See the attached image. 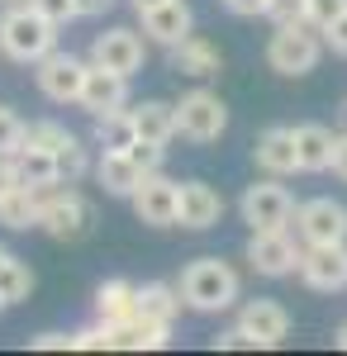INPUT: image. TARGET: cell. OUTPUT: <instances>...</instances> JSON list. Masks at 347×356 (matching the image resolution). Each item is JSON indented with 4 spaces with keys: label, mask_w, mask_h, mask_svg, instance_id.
Wrapping results in <instances>:
<instances>
[{
    "label": "cell",
    "mask_w": 347,
    "mask_h": 356,
    "mask_svg": "<svg viewBox=\"0 0 347 356\" xmlns=\"http://www.w3.org/2000/svg\"><path fill=\"white\" fill-rule=\"evenodd\" d=\"M176 290H181V304L195 309V314H224L242 295L238 271L229 261H219V257H195L186 271H181V285Z\"/></svg>",
    "instance_id": "6da1fadb"
},
{
    "label": "cell",
    "mask_w": 347,
    "mask_h": 356,
    "mask_svg": "<svg viewBox=\"0 0 347 356\" xmlns=\"http://www.w3.org/2000/svg\"><path fill=\"white\" fill-rule=\"evenodd\" d=\"M53 48H57V24L53 19H43L29 0L5 5V15H0V53L10 57V62L33 67L38 57H48Z\"/></svg>",
    "instance_id": "7a4b0ae2"
},
{
    "label": "cell",
    "mask_w": 347,
    "mask_h": 356,
    "mask_svg": "<svg viewBox=\"0 0 347 356\" xmlns=\"http://www.w3.org/2000/svg\"><path fill=\"white\" fill-rule=\"evenodd\" d=\"M323 57V33L309 19H300V24H276L267 43V67L276 76H309L314 67H319Z\"/></svg>",
    "instance_id": "3957f363"
},
{
    "label": "cell",
    "mask_w": 347,
    "mask_h": 356,
    "mask_svg": "<svg viewBox=\"0 0 347 356\" xmlns=\"http://www.w3.org/2000/svg\"><path fill=\"white\" fill-rule=\"evenodd\" d=\"M91 200L72 186H53V191H43V214H38V228L53 238V243H81L86 233H91Z\"/></svg>",
    "instance_id": "277c9868"
},
{
    "label": "cell",
    "mask_w": 347,
    "mask_h": 356,
    "mask_svg": "<svg viewBox=\"0 0 347 356\" xmlns=\"http://www.w3.org/2000/svg\"><path fill=\"white\" fill-rule=\"evenodd\" d=\"M224 129H229V105H224L214 90L195 86V90H186V95L176 100V134L186 138V143H195V147L219 143Z\"/></svg>",
    "instance_id": "5b68a950"
},
{
    "label": "cell",
    "mask_w": 347,
    "mask_h": 356,
    "mask_svg": "<svg viewBox=\"0 0 347 356\" xmlns=\"http://www.w3.org/2000/svg\"><path fill=\"white\" fill-rule=\"evenodd\" d=\"M300 252H304V243L291 238V228H252V238H247V266L257 275H267V280H286L300 266Z\"/></svg>",
    "instance_id": "8992f818"
},
{
    "label": "cell",
    "mask_w": 347,
    "mask_h": 356,
    "mask_svg": "<svg viewBox=\"0 0 347 356\" xmlns=\"http://www.w3.org/2000/svg\"><path fill=\"white\" fill-rule=\"evenodd\" d=\"M238 214L247 228H291L295 219V195L281 186V176H267V181H252L238 200Z\"/></svg>",
    "instance_id": "52a82bcc"
},
{
    "label": "cell",
    "mask_w": 347,
    "mask_h": 356,
    "mask_svg": "<svg viewBox=\"0 0 347 356\" xmlns=\"http://www.w3.org/2000/svg\"><path fill=\"white\" fill-rule=\"evenodd\" d=\"M295 238L304 247L347 243V204H338L333 195H314V200L295 204Z\"/></svg>",
    "instance_id": "ba28073f"
},
{
    "label": "cell",
    "mask_w": 347,
    "mask_h": 356,
    "mask_svg": "<svg viewBox=\"0 0 347 356\" xmlns=\"http://www.w3.org/2000/svg\"><path fill=\"white\" fill-rule=\"evenodd\" d=\"M86 57L67 53V48H53L48 57H38L33 62V81H38V90L53 100V105H77L81 95V81H86Z\"/></svg>",
    "instance_id": "9c48e42d"
},
{
    "label": "cell",
    "mask_w": 347,
    "mask_h": 356,
    "mask_svg": "<svg viewBox=\"0 0 347 356\" xmlns=\"http://www.w3.org/2000/svg\"><path fill=\"white\" fill-rule=\"evenodd\" d=\"M295 275L319 290V295H338L347 290V243H323V247H304Z\"/></svg>",
    "instance_id": "30bf717a"
},
{
    "label": "cell",
    "mask_w": 347,
    "mask_h": 356,
    "mask_svg": "<svg viewBox=\"0 0 347 356\" xmlns=\"http://www.w3.org/2000/svg\"><path fill=\"white\" fill-rule=\"evenodd\" d=\"M143 57H148V38L134 33V29H124V24L95 33V43H91V62H95V67H109V72H119V76L143 72Z\"/></svg>",
    "instance_id": "8fae6325"
},
{
    "label": "cell",
    "mask_w": 347,
    "mask_h": 356,
    "mask_svg": "<svg viewBox=\"0 0 347 356\" xmlns=\"http://www.w3.org/2000/svg\"><path fill=\"white\" fill-rule=\"evenodd\" d=\"M176 195H181V181H171V176H162V171H148L143 186L129 195V204H134V214L143 223L171 228V223H176Z\"/></svg>",
    "instance_id": "7c38bea8"
},
{
    "label": "cell",
    "mask_w": 347,
    "mask_h": 356,
    "mask_svg": "<svg viewBox=\"0 0 347 356\" xmlns=\"http://www.w3.org/2000/svg\"><path fill=\"white\" fill-rule=\"evenodd\" d=\"M77 105L91 119H100V114H114V110H129V76H119V72H109V67H86V81H81V95Z\"/></svg>",
    "instance_id": "4fadbf2b"
},
{
    "label": "cell",
    "mask_w": 347,
    "mask_h": 356,
    "mask_svg": "<svg viewBox=\"0 0 347 356\" xmlns=\"http://www.w3.org/2000/svg\"><path fill=\"white\" fill-rule=\"evenodd\" d=\"M224 219V195L214 191L210 181H181V195H176V223L190 228V233H205Z\"/></svg>",
    "instance_id": "5bb4252c"
},
{
    "label": "cell",
    "mask_w": 347,
    "mask_h": 356,
    "mask_svg": "<svg viewBox=\"0 0 347 356\" xmlns=\"http://www.w3.org/2000/svg\"><path fill=\"white\" fill-rule=\"evenodd\" d=\"M238 328L257 342V347H281L291 337V314L276 300H247L238 309Z\"/></svg>",
    "instance_id": "9a60e30c"
},
{
    "label": "cell",
    "mask_w": 347,
    "mask_h": 356,
    "mask_svg": "<svg viewBox=\"0 0 347 356\" xmlns=\"http://www.w3.org/2000/svg\"><path fill=\"white\" fill-rule=\"evenodd\" d=\"M138 19H143V38L157 43V48H176V43L190 33V24H195V15H190L186 0H162V5H153V10H143Z\"/></svg>",
    "instance_id": "2e32d148"
},
{
    "label": "cell",
    "mask_w": 347,
    "mask_h": 356,
    "mask_svg": "<svg viewBox=\"0 0 347 356\" xmlns=\"http://www.w3.org/2000/svg\"><path fill=\"white\" fill-rule=\"evenodd\" d=\"M252 162L267 176H295L300 171V152H295V129H262L252 143Z\"/></svg>",
    "instance_id": "e0dca14e"
},
{
    "label": "cell",
    "mask_w": 347,
    "mask_h": 356,
    "mask_svg": "<svg viewBox=\"0 0 347 356\" xmlns=\"http://www.w3.org/2000/svg\"><path fill=\"white\" fill-rule=\"evenodd\" d=\"M167 53H171V72L176 76H190V81H210V76H219V67H224L219 48H214L210 38H200V33H186Z\"/></svg>",
    "instance_id": "ac0fdd59"
},
{
    "label": "cell",
    "mask_w": 347,
    "mask_h": 356,
    "mask_svg": "<svg viewBox=\"0 0 347 356\" xmlns=\"http://www.w3.org/2000/svg\"><path fill=\"white\" fill-rule=\"evenodd\" d=\"M134 295H138V285H134V280H124V275L100 280V285H95V295H91L95 323H105V328H114V323H129V318H134Z\"/></svg>",
    "instance_id": "d6986e66"
},
{
    "label": "cell",
    "mask_w": 347,
    "mask_h": 356,
    "mask_svg": "<svg viewBox=\"0 0 347 356\" xmlns=\"http://www.w3.org/2000/svg\"><path fill=\"white\" fill-rule=\"evenodd\" d=\"M91 171H95V181L105 186V195H114V200H129V195L143 186V176H148L129 152H100V162L91 166Z\"/></svg>",
    "instance_id": "ffe728a7"
},
{
    "label": "cell",
    "mask_w": 347,
    "mask_h": 356,
    "mask_svg": "<svg viewBox=\"0 0 347 356\" xmlns=\"http://www.w3.org/2000/svg\"><path fill=\"white\" fill-rule=\"evenodd\" d=\"M176 314H181V290H176V285H167V280H148V285H138L134 318H148V323L171 328V323H176Z\"/></svg>",
    "instance_id": "44dd1931"
},
{
    "label": "cell",
    "mask_w": 347,
    "mask_h": 356,
    "mask_svg": "<svg viewBox=\"0 0 347 356\" xmlns=\"http://www.w3.org/2000/svg\"><path fill=\"white\" fill-rule=\"evenodd\" d=\"M333 129L323 124H295V152H300V171L319 176V171H333Z\"/></svg>",
    "instance_id": "7402d4cb"
},
{
    "label": "cell",
    "mask_w": 347,
    "mask_h": 356,
    "mask_svg": "<svg viewBox=\"0 0 347 356\" xmlns=\"http://www.w3.org/2000/svg\"><path fill=\"white\" fill-rule=\"evenodd\" d=\"M48 191H53V186H48ZM38 214H43V191H33V186H10V191L0 195V223H5L10 233L38 228Z\"/></svg>",
    "instance_id": "603a6c76"
},
{
    "label": "cell",
    "mask_w": 347,
    "mask_h": 356,
    "mask_svg": "<svg viewBox=\"0 0 347 356\" xmlns=\"http://www.w3.org/2000/svg\"><path fill=\"white\" fill-rule=\"evenodd\" d=\"M171 342V328L148 323V318H129L109 328V352H162Z\"/></svg>",
    "instance_id": "cb8c5ba5"
},
{
    "label": "cell",
    "mask_w": 347,
    "mask_h": 356,
    "mask_svg": "<svg viewBox=\"0 0 347 356\" xmlns=\"http://www.w3.org/2000/svg\"><path fill=\"white\" fill-rule=\"evenodd\" d=\"M134 129L143 143H171L176 138V105H167V100H143L134 105Z\"/></svg>",
    "instance_id": "d4e9b609"
},
{
    "label": "cell",
    "mask_w": 347,
    "mask_h": 356,
    "mask_svg": "<svg viewBox=\"0 0 347 356\" xmlns=\"http://www.w3.org/2000/svg\"><path fill=\"white\" fill-rule=\"evenodd\" d=\"M95 143L100 152H129L138 143V129H134V110H114V114H100L95 119Z\"/></svg>",
    "instance_id": "484cf974"
},
{
    "label": "cell",
    "mask_w": 347,
    "mask_h": 356,
    "mask_svg": "<svg viewBox=\"0 0 347 356\" xmlns=\"http://www.w3.org/2000/svg\"><path fill=\"white\" fill-rule=\"evenodd\" d=\"M15 176H20V186H33V191L57 186L53 152H43V147H20V152H15Z\"/></svg>",
    "instance_id": "4316f807"
},
{
    "label": "cell",
    "mask_w": 347,
    "mask_h": 356,
    "mask_svg": "<svg viewBox=\"0 0 347 356\" xmlns=\"http://www.w3.org/2000/svg\"><path fill=\"white\" fill-rule=\"evenodd\" d=\"M29 295H33V271H29V261L15 257V252H5V257H0V300L24 304Z\"/></svg>",
    "instance_id": "83f0119b"
},
{
    "label": "cell",
    "mask_w": 347,
    "mask_h": 356,
    "mask_svg": "<svg viewBox=\"0 0 347 356\" xmlns=\"http://www.w3.org/2000/svg\"><path fill=\"white\" fill-rule=\"evenodd\" d=\"M72 129L67 124H57V119H33V124H24V143L20 147H43V152H57V147H67L72 143Z\"/></svg>",
    "instance_id": "f1b7e54d"
},
{
    "label": "cell",
    "mask_w": 347,
    "mask_h": 356,
    "mask_svg": "<svg viewBox=\"0 0 347 356\" xmlns=\"http://www.w3.org/2000/svg\"><path fill=\"white\" fill-rule=\"evenodd\" d=\"M53 166H57V186H77L81 176L91 171V152L81 147V138H72L67 147L53 152Z\"/></svg>",
    "instance_id": "f546056e"
},
{
    "label": "cell",
    "mask_w": 347,
    "mask_h": 356,
    "mask_svg": "<svg viewBox=\"0 0 347 356\" xmlns=\"http://www.w3.org/2000/svg\"><path fill=\"white\" fill-rule=\"evenodd\" d=\"M20 143H24V119L10 110V105H0V157H15Z\"/></svg>",
    "instance_id": "4dcf8cb0"
},
{
    "label": "cell",
    "mask_w": 347,
    "mask_h": 356,
    "mask_svg": "<svg viewBox=\"0 0 347 356\" xmlns=\"http://www.w3.org/2000/svg\"><path fill=\"white\" fill-rule=\"evenodd\" d=\"M338 15H347V0H304V19L319 29V33L333 24Z\"/></svg>",
    "instance_id": "1f68e13d"
},
{
    "label": "cell",
    "mask_w": 347,
    "mask_h": 356,
    "mask_svg": "<svg viewBox=\"0 0 347 356\" xmlns=\"http://www.w3.org/2000/svg\"><path fill=\"white\" fill-rule=\"evenodd\" d=\"M29 5H33L43 19H53L57 29L72 24V19H81V15H77V0H29Z\"/></svg>",
    "instance_id": "d6a6232c"
},
{
    "label": "cell",
    "mask_w": 347,
    "mask_h": 356,
    "mask_svg": "<svg viewBox=\"0 0 347 356\" xmlns=\"http://www.w3.org/2000/svg\"><path fill=\"white\" fill-rule=\"evenodd\" d=\"M267 19L271 24H300L304 19V0H267Z\"/></svg>",
    "instance_id": "836d02e7"
},
{
    "label": "cell",
    "mask_w": 347,
    "mask_h": 356,
    "mask_svg": "<svg viewBox=\"0 0 347 356\" xmlns=\"http://www.w3.org/2000/svg\"><path fill=\"white\" fill-rule=\"evenodd\" d=\"M210 347H214V352H257V342H252V337H247L238 323H233V328H224V332L210 342Z\"/></svg>",
    "instance_id": "e575fe53"
},
{
    "label": "cell",
    "mask_w": 347,
    "mask_h": 356,
    "mask_svg": "<svg viewBox=\"0 0 347 356\" xmlns=\"http://www.w3.org/2000/svg\"><path fill=\"white\" fill-rule=\"evenodd\" d=\"M29 347L33 352H77L72 347V332H38V337H29Z\"/></svg>",
    "instance_id": "d590c367"
},
{
    "label": "cell",
    "mask_w": 347,
    "mask_h": 356,
    "mask_svg": "<svg viewBox=\"0 0 347 356\" xmlns=\"http://www.w3.org/2000/svg\"><path fill=\"white\" fill-rule=\"evenodd\" d=\"M323 48H333L338 57H347V15H338L333 24L323 29Z\"/></svg>",
    "instance_id": "8d00e7d4"
},
{
    "label": "cell",
    "mask_w": 347,
    "mask_h": 356,
    "mask_svg": "<svg viewBox=\"0 0 347 356\" xmlns=\"http://www.w3.org/2000/svg\"><path fill=\"white\" fill-rule=\"evenodd\" d=\"M224 10L238 19H252V15H267V0H224Z\"/></svg>",
    "instance_id": "74e56055"
},
{
    "label": "cell",
    "mask_w": 347,
    "mask_h": 356,
    "mask_svg": "<svg viewBox=\"0 0 347 356\" xmlns=\"http://www.w3.org/2000/svg\"><path fill=\"white\" fill-rule=\"evenodd\" d=\"M333 176H338V181H347V134L333 138Z\"/></svg>",
    "instance_id": "f35d334b"
},
{
    "label": "cell",
    "mask_w": 347,
    "mask_h": 356,
    "mask_svg": "<svg viewBox=\"0 0 347 356\" xmlns=\"http://www.w3.org/2000/svg\"><path fill=\"white\" fill-rule=\"evenodd\" d=\"M10 186H20V176H15V157H0V195L10 191Z\"/></svg>",
    "instance_id": "ab89813d"
},
{
    "label": "cell",
    "mask_w": 347,
    "mask_h": 356,
    "mask_svg": "<svg viewBox=\"0 0 347 356\" xmlns=\"http://www.w3.org/2000/svg\"><path fill=\"white\" fill-rule=\"evenodd\" d=\"M109 10V0H77V15L81 19H91V15H105Z\"/></svg>",
    "instance_id": "60d3db41"
},
{
    "label": "cell",
    "mask_w": 347,
    "mask_h": 356,
    "mask_svg": "<svg viewBox=\"0 0 347 356\" xmlns=\"http://www.w3.org/2000/svg\"><path fill=\"white\" fill-rule=\"evenodd\" d=\"M333 347H343V352H347V323H338V332H333Z\"/></svg>",
    "instance_id": "b9f144b4"
},
{
    "label": "cell",
    "mask_w": 347,
    "mask_h": 356,
    "mask_svg": "<svg viewBox=\"0 0 347 356\" xmlns=\"http://www.w3.org/2000/svg\"><path fill=\"white\" fill-rule=\"evenodd\" d=\"M129 5H134L138 15H143V10H153V5H162V0H129Z\"/></svg>",
    "instance_id": "7bdbcfd3"
},
{
    "label": "cell",
    "mask_w": 347,
    "mask_h": 356,
    "mask_svg": "<svg viewBox=\"0 0 347 356\" xmlns=\"http://www.w3.org/2000/svg\"><path fill=\"white\" fill-rule=\"evenodd\" d=\"M0 5H20V0H0Z\"/></svg>",
    "instance_id": "ee69618b"
},
{
    "label": "cell",
    "mask_w": 347,
    "mask_h": 356,
    "mask_svg": "<svg viewBox=\"0 0 347 356\" xmlns=\"http://www.w3.org/2000/svg\"><path fill=\"white\" fill-rule=\"evenodd\" d=\"M5 309H10V304H5V300H0V314H5Z\"/></svg>",
    "instance_id": "f6af8a7d"
},
{
    "label": "cell",
    "mask_w": 347,
    "mask_h": 356,
    "mask_svg": "<svg viewBox=\"0 0 347 356\" xmlns=\"http://www.w3.org/2000/svg\"><path fill=\"white\" fill-rule=\"evenodd\" d=\"M343 114H347V100H343Z\"/></svg>",
    "instance_id": "bcb514c9"
},
{
    "label": "cell",
    "mask_w": 347,
    "mask_h": 356,
    "mask_svg": "<svg viewBox=\"0 0 347 356\" xmlns=\"http://www.w3.org/2000/svg\"><path fill=\"white\" fill-rule=\"evenodd\" d=\"M0 257H5V247H0Z\"/></svg>",
    "instance_id": "7dc6e473"
}]
</instances>
